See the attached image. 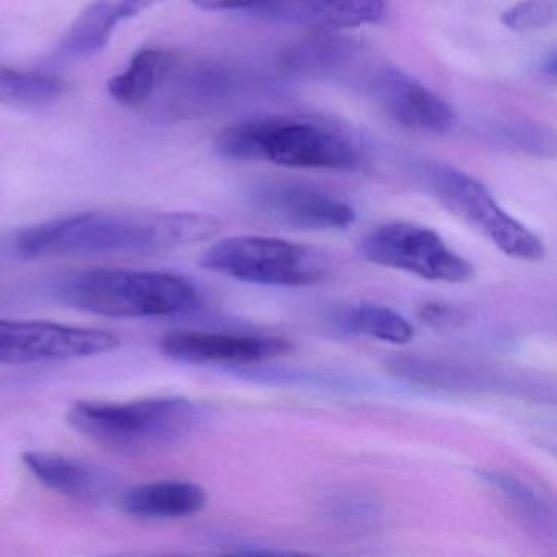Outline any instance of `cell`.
<instances>
[{"instance_id":"1","label":"cell","mask_w":557,"mask_h":557,"mask_svg":"<svg viewBox=\"0 0 557 557\" xmlns=\"http://www.w3.org/2000/svg\"><path fill=\"white\" fill-rule=\"evenodd\" d=\"M220 227L216 218L191 211H86L25 227L15 247L32 260L154 256L211 239Z\"/></svg>"},{"instance_id":"2","label":"cell","mask_w":557,"mask_h":557,"mask_svg":"<svg viewBox=\"0 0 557 557\" xmlns=\"http://www.w3.org/2000/svg\"><path fill=\"white\" fill-rule=\"evenodd\" d=\"M214 149L230 161H263L280 168L354 172L361 165L360 152L344 133L298 116L233 123L218 133Z\"/></svg>"},{"instance_id":"3","label":"cell","mask_w":557,"mask_h":557,"mask_svg":"<svg viewBox=\"0 0 557 557\" xmlns=\"http://www.w3.org/2000/svg\"><path fill=\"white\" fill-rule=\"evenodd\" d=\"M201 410L177 396L110 403L79 400L67 422L97 445L122 455H154L187 440L200 425Z\"/></svg>"},{"instance_id":"4","label":"cell","mask_w":557,"mask_h":557,"mask_svg":"<svg viewBox=\"0 0 557 557\" xmlns=\"http://www.w3.org/2000/svg\"><path fill=\"white\" fill-rule=\"evenodd\" d=\"M58 295L77 311L113 319L169 318L200 302L190 280L156 270H84L61 280Z\"/></svg>"},{"instance_id":"5","label":"cell","mask_w":557,"mask_h":557,"mask_svg":"<svg viewBox=\"0 0 557 557\" xmlns=\"http://www.w3.org/2000/svg\"><path fill=\"white\" fill-rule=\"evenodd\" d=\"M210 272L265 286L314 285L329 273V262L314 247L265 236H233L218 240L200 257Z\"/></svg>"},{"instance_id":"6","label":"cell","mask_w":557,"mask_h":557,"mask_svg":"<svg viewBox=\"0 0 557 557\" xmlns=\"http://www.w3.org/2000/svg\"><path fill=\"white\" fill-rule=\"evenodd\" d=\"M429 188L446 210L511 259L536 262L546 253L543 240L508 214L487 187L471 175L451 168H435L429 172Z\"/></svg>"},{"instance_id":"7","label":"cell","mask_w":557,"mask_h":557,"mask_svg":"<svg viewBox=\"0 0 557 557\" xmlns=\"http://www.w3.org/2000/svg\"><path fill=\"white\" fill-rule=\"evenodd\" d=\"M367 262L400 270L429 282L462 283L472 276L471 263L449 249L440 234L420 224H381L360 243Z\"/></svg>"},{"instance_id":"8","label":"cell","mask_w":557,"mask_h":557,"mask_svg":"<svg viewBox=\"0 0 557 557\" xmlns=\"http://www.w3.org/2000/svg\"><path fill=\"white\" fill-rule=\"evenodd\" d=\"M116 334L50 321L0 319V363L32 364L76 360L120 347Z\"/></svg>"},{"instance_id":"9","label":"cell","mask_w":557,"mask_h":557,"mask_svg":"<svg viewBox=\"0 0 557 557\" xmlns=\"http://www.w3.org/2000/svg\"><path fill=\"white\" fill-rule=\"evenodd\" d=\"M249 200L263 220L289 230H345L357 220L347 201L301 182H267L250 191Z\"/></svg>"},{"instance_id":"10","label":"cell","mask_w":557,"mask_h":557,"mask_svg":"<svg viewBox=\"0 0 557 557\" xmlns=\"http://www.w3.org/2000/svg\"><path fill=\"white\" fill-rule=\"evenodd\" d=\"M159 345L162 354L172 360L218 367L259 363L292 350V345L285 338L273 335L224 334L190 329L169 332Z\"/></svg>"},{"instance_id":"11","label":"cell","mask_w":557,"mask_h":557,"mask_svg":"<svg viewBox=\"0 0 557 557\" xmlns=\"http://www.w3.org/2000/svg\"><path fill=\"white\" fill-rule=\"evenodd\" d=\"M374 97L393 122L410 132L445 135L455 128L449 103L399 70H384L374 81Z\"/></svg>"},{"instance_id":"12","label":"cell","mask_w":557,"mask_h":557,"mask_svg":"<svg viewBox=\"0 0 557 557\" xmlns=\"http://www.w3.org/2000/svg\"><path fill=\"white\" fill-rule=\"evenodd\" d=\"M25 468L38 482L84 504H102L116 494V478L100 466L54 451H25Z\"/></svg>"},{"instance_id":"13","label":"cell","mask_w":557,"mask_h":557,"mask_svg":"<svg viewBox=\"0 0 557 557\" xmlns=\"http://www.w3.org/2000/svg\"><path fill=\"white\" fill-rule=\"evenodd\" d=\"M162 0H90L61 41V51L70 58H87L100 53L109 45L120 24Z\"/></svg>"},{"instance_id":"14","label":"cell","mask_w":557,"mask_h":557,"mask_svg":"<svg viewBox=\"0 0 557 557\" xmlns=\"http://www.w3.org/2000/svg\"><path fill=\"white\" fill-rule=\"evenodd\" d=\"M208 495L201 485L181 479L146 482L120 494V508L141 520H177L207 507Z\"/></svg>"},{"instance_id":"15","label":"cell","mask_w":557,"mask_h":557,"mask_svg":"<svg viewBox=\"0 0 557 557\" xmlns=\"http://www.w3.org/2000/svg\"><path fill=\"white\" fill-rule=\"evenodd\" d=\"M178 57L164 48L138 51L125 71L109 81L110 97L128 109H146L177 63Z\"/></svg>"},{"instance_id":"16","label":"cell","mask_w":557,"mask_h":557,"mask_svg":"<svg viewBox=\"0 0 557 557\" xmlns=\"http://www.w3.org/2000/svg\"><path fill=\"white\" fill-rule=\"evenodd\" d=\"M338 321L347 331L368 335L386 344L406 345L416 335L412 324L403 314L387 306L373 302H361L345 309Z\"/></svg>"},{"instance_id":"17","label":"cell","mask_w":557,"mask_h":557,"mask_svg":"<svg viewBox=\"0 0 557 557\" xmlns=\"http://www.w3.org/2000/svg\"><path fill=\"white\" fill-rule=\"evenodd\" d=\"M306 17L327 28H360L380 24L386 0H305Z\"/></svg>"},{"instance_id":"18","label":"cell","mask_w":557,"mask_h":557,"mask_svg":"<svg viewBox=\"0 0 557 557\" xmlns=\"http://www.w3.org/2000/svg\"><path fill=\"white\" fill-rule=\"evenodd\" d=\"M63 92L64 83L58 77L0 66V106H48Z\"/></svg>"},{"instance_id":"19","label":"cell","mask_w":557,"mask_h":557,"mask_svg":"<svg viewBox=\"0 0 557 557\" xmlns=\"http://www.w3.org/2000/svg\"><path fill=\"white\" fill-rule=\"evenodd\" d=\"M481 475L491 487L510 502L517 513L523 515L531 527H540L544 531L554 527L553 508L530 485L504 472L482 471Z\"/></svg>"},{"instance_id":"20","label":"cell","mask_w":557,"mask_h":557,"mask_svg":"<svg viewBox=\"0 0 557 557\" xmlns=\"http://www.w3.org/2000/svg\"><path fill=\"white\" fill-rule=\"evenodd\" d=\"M557 18V0H520L502 12L500 22L511 32L543 30Z\"/></svg>"},{"instance_id":"21","label":"cell","mask_w":557,"mask_h":557,"mask_svg":"<svg viewBox=\"0 0 557 557\" xmlns=\"http://www.w3.org/2000/svg\"><path fill=\"white\" fill-rule=\"evenodd\" d=\"M273 2L275 0H194L197 8L208 12L256 11L270 8Z\"/></svg>"}]
</instances>
